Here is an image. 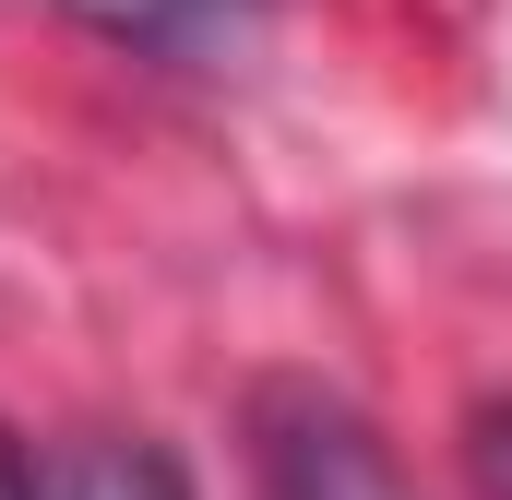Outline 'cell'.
Instances as JSON below:
<instances>
[{"label": "cell", "mask_w": 512, "mask_h": 500, "mask_svg": "<svg viewBox=\"0 0 512 500\" xmlns=\"http://www.w3.org/2000/svg\"><path fill=\"white\" fill-rule=\"evenodd\" d=\"M36 500H191V477L143 429H72L36 453Z\"/></svg>", "instance_id": "2"}, {"label": "cell", "mask_w": 512, "mask_h": 500, "mask_svg": "<svg viewBox=\"0 0 512 500\" xmlns=\"http://www.w3.org/2000/svg\"><path fill=\"white\" fill-rule=\"evenodd\" d=\"M72 12L120 48H155V60H227L262 24V0H72Z\"/></svg>", "instance_id": "3"}, {"label": "cell", "mask_w": 512, "mask_h": 500, "mask_svg": "<svg viewBox=\"0 0 512 500\" xmlns=\"http://www.w3.org/2000/svg\"><path fill=\"white\" fill-rule=\"evenodd\" d=\"M465 465H477V500H512V405H489V417H477Z\"/></svg>", "instance_id": "4"}, {"label": "cell", "mask_w": 512, "mask_h": 500, "mask_svg": "<svg viewBox=\"0 0 512 500\" xmlns=\"http://www.w3.org/2000/svg\"><path fill=\"white\" fill-rule=\"evenodd\" d=\"M251 465H262V500H405L370 417L310 393V381H274L251 405Z\"/></svg>", "instance_id": "1"}, {"label": "cell", "mask_w": 512, "mask_h": 500, "mask_svg": "<svg viewBox=\"0 0 512 500\" xmlns=\"http://www.w3.org/2000/svg\"><path fill=\"white\" fill-rule=\"evenodd\" d=\"M0 500H36V453H12V441H0Z\"/></svg>", "instance_id": "5"}]
</instances>
